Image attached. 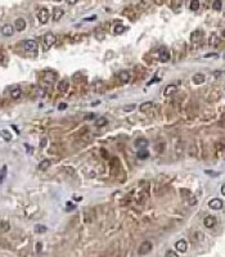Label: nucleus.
<instances>
[{"label":"nucleus","mask_w":225,"mask_h":257,"mask_svg":"<svg viewBox=\"0 0 225 257\" xmlns=\"http://www.w3.org/2000/svg\"><path fill=\"white\" fill-rule=\"evenodd\" d=\"M55 41H57V37L53 32H48V34L44 35V48L45 49H50L55 44Z\"/></svg>","instance_id":"f257e3e1"},{"label":"nucleus","mask_w":225,"mask_h":257,"mask_svg":"<svg viewBox=\"0 0 225 257\" xmlns=\"http://www.w3.org/2000/svg\"><path fill=\"white\" fill-rule=\"evenodd\" d=\"M23 49L28 53H36L37 49H39V45L35 40H26L23 42Z\"/></svg>","instance_id":"f03ea898"},{"label":"nucleus","mask_w":225,"mask_h":257,"mask_svg":"<svg viewBox=\"0 0 225 257\" xmlns=\"http://www.w3.org/2000/svg\"><path fill=\"white\" fill-rule=\"evenodd\" d=\"M152 248H153V244L151 243V242L145 240V242H143V243L139 246V248H138V253L142 255V256L148 255L152 251Z\"/></svg>","instance_id":"7ed1b4c3"},{"label":"nucleus","mask_w":225,"mask_h":257,"mask_svg":"<svg viewBox=\"0 0 225 257\" xmlns=\"http://www.w3.org/2000/svg\"><path fill=\"white\" fill-rule=\"evenodd\" d=\"M49 17H50V14H49V11H48L46 8H42L37 12V20H39V22L42 23V25H45V23L49 21Z\"/></svg>","instance_id":"20e7f679"},{"label":"nucleus","mask_w":225,"mask_h":257,"mask_svg":"<svg viewBox=\"0 0 225 257\" xmlns=\"http://www.w3.org/2000/svg\"><path fill=\"white\" fill-rule=\"evenodd\" d=\"M57 73L54 72V71H46V72H44V81L48 82V84H53L57 81Z\"/></svg>","instance_id":"39448f33"},{"label":"nucleus","mask_w":225,"mask_h":257,"mask_svg":"<svg viewBox=\"0 0 225 257\" xmlns=\"http://www.w3.org/2000/svg\"><path fill=\"white\" fill-rule=\"evenodd\" d=\"M223 201L221 199H219V198H214L211 199V201L208 202V207L211 208V210H221L223 208Z\"/></svg>","instance_id":"423d86ee"},{"label":"nucleus","mask_w":225,"mask_h":257,"mask_svg":"<svg viewBox=\"0 0 225 257\" xmlns=\"http://www.w3.org/2000/svg\"><path fill=\"white\" fill-rule=\"evenodd\" d=\"M0 32H2V35H4V36H12L14 34V27H13V25H11V23H7V25H4L2 28H0Z\"/></svg>","instance_id":"0eeeda50"},{"label":"nucleus","mask_w":225,"mask_h":257,"mask_svg":"<svg viewBox=\"0 0 225 257\" xmlns=\"http://www.w3.org/2000/svg\"><path fill=\"white\" fill-rule=\"evenodd\" d=\"M26 28V21L23 20V18H17L16 22H14V30L21 32Z\"/></svg>","instance_id":"6e6552de"},{"label":"nucleus","mask_w":225,"mask_h":257,"mask_svg":"<svg viewBox=\"0 0 225 257\" xmlns=\"http://www.w3.org/2000/svg\"><path fill=\"white\" fill-rule=\"evenodd\" d=\"M203 225L206 228H208V229H211L216 225V217L215 216H206L205 220H203Z\"/></svg>","instance_id":"1a4fd4ad"},{"label":"nucleus","mask_w":225,"mask_h":257,"mask_svg":"<svg viewBox=\"0 0 225 257\" xmlns=\"http://www.w3.org/2000/svg\"><path fill=\"white\" fill-rule=\"evenodd\" d=\"M175 248H176V251L184 253V252H186V249H188V244H186V242L184 239H180L175 243Z\"/></svg>","instance_id":"9d476101"},{"label":"nucleus","mask_w":225,"mask_h":257,"mask_svg":"<svg viewBox=\"0 0 225 257\" xmlns=\"http://www.w3.org/2000/svg\"><path fill=\"white\" fill-rule=\"evenodd\" d=\"M158 57L161 62H167L170 59V51L166 49V48H161L158 51Z\"/></svg>","instance_id":"9b49d317"},{"label":"nucleus","mask_w":225,"mask_h":257,"mask_svg":"<svg viewBox=\"0 0 225 257\" xmlns=\"http://www.w3.org/2000/svg\"><path fill=\"white\" fill-rule=\"evenodd\" d=\"M63 14H64V11L62 8H54L53 9V16H52V18H53V21L54 22H58L62 17H63Z\"/></svg>","instance_id":"f8f14e48"},{"label":"nucleus","mask_w":225,"mask_h":257,"mask_svg":"<svg viewBox=\"0 0 225 257\" xmlns=\"http://www.w3.org/2000/svg\"><path fill=\"white\" fill-rule=\"evenodd\" d=\"M148 147V140L147 139H138V140H135V148H138L139 150H142V149H145Z\"/></svg>","instance_id":"ddd939ff"},{"label":"nucleus","mask_w":225,"mask_h":257,"mask_svg":"<svg viewBox=\"0 0 225 257\" xmlns=\"http://www.w3.org/2000/svg\"><path fill=\"white\" fill-rule=\"evenodd\" d=\"M21 95H22V90H21V88H18V86H14V88H12L11 97L14 99V101H17V99H20V98H21Z\"/></svg>","instance_id":"4468645a"},{"label":"nucleus","mask_w":225,"mask_h":257,"mask_svg":"<svg viewBox=\"0 0 225 257\" xmlns=\"http://www.w3.org/2000/svg\"><path fill=\"white\" fill-rule=\"evenodd\" d=\"M176 90H178V86H176V85H174V84H170V85H167V86L165 88L164 94H165V95H171V94L176 93Z\"/></svg>","instance_id":"2eb2a0df"},{"label":"nucleus","mask_w":225,"mask_h":257,"mask_svg":"<svg viewBox=\"0 0 225 257\" xmlns=\"http://www.w3.org/2000/svg\"><path fill=\"white\" fill-rule=\"evenodd\" d=\"M152 108H153V102H144V103H142V106L139 107L140 112H149Z\"/></svg>","instance_id":"dca6fc26"},{"label":"nucleus","mask_w":225,"mask_h":257,"mask_svg":"<svg viewBox=\"0 0 225 257\" xmlns=\"http://www.w3.org/2000/svg\"><path fill=\"white\" fill-rule=\"evenodd\" d=\"M201 39H202V31L201 30L194 31L193 34L190 35V40H192V42H198Z\"/></svg>","instance_id":"f3484780"},{"label":"nucleus","mask_w":225,"mask_h":257,"mask_svg":"<svg viewBox=\"0 0 225 257\" xmlns=\"http://www.w3.org/2000/svg\"><path fill=\"white\" fill-rule=\"evenodd\" d=\"M120 80H121V82L126 84L130 81V73L127 72V71H122L121 73H120Z\"/></svg>","instance_id":"a211bd4d"},{"label":"nucleus","mask_w":225,"mask_h":257,"mask_svg":"<svg viewBox=\"0 0 225 257\" xmlns=\"http://www.w3.org/2000/svg\"><path fill=\"white\" fill-rule=\"evenodd\" d=\"M58 90L61 93H67V90H68V82L64 81V80L59 81L58 82Z\"/></svg>","instance_id":"6ab92c4d"},{"label":"nucleus","mask_w":225,"mask_h":257,"mask_svg":"<svg viewBox=\"0 0 225 257\" xmlns=\"http://www.w3.org/2000/svg\"><path fill=\"white\" fill-rule=\"evenodd\" d=\"M193 82H194V84H197V85L203 84V82H205V76H203L202 73H197V75H194V76H193Z\"/></svg>","instance_id":"aec40b11"},{"label":"nucleus","mask_w":225,"mask_h":257,"mask_svg":"<svg viewBox=\"0 0 225 257\" xmlns=\"http://www.w3.org/2000/svg\"><path fill=\"white\" fill-rule=\"evenodd\" d=\"M49 166H50V161L49 159H44V161H41V162L39 163V170L40 171H45L49 169Z\"/></svg>","instance_id":"412c9836"},{"label":"nucleus","mask_w":225,"mask_h":257,"mask_svg":"<svg viewBox=\"0 0 225 257\" xmlns=\"http://www.w3.org/2000/svg\"><path fill=\"white\" fill-rule=\"evenodd\" d=\"M148 157H149V152H148L147 149H142V150L138 152V158L139 159H145V158H148Z\"/></svg>","instance_id":"4be33fe9"},{"label":"nucleus","mask_w":225,"mask_h":257,"mask_svg":"<svg viewBox=\"0 0 225 257\" xmlns=\"http://www.w3.org/2000/svg\"><path fill=\"white\" fill-rule=\"evenodd\" d=\"M9 229H11V225H9L8 221H2L0 222V231L7 233V231H9Z\"/></svg>","instance_id":"5701e85b"},{"label":"nucleus","mask_w":225,"mask_h":257,"mask_svg":"<svg viewBox=\"0 0 225 257\" xmlns=\"http://www.w3.org/2000/svg\"><path fill=\"white\" fill-rule=\"evenodd\" d=\"M0 136H2L3 139H5L7 141H9V140L12 139V134L8 130H2V131H0Z\"/></svg>","instance_id":"b1692460"},{"label":"nucleus","mask_w":225,"mask_h":257,"mask_svg":"<svg viewBox=\"0 0 225 257\" xmlns=\"http://www.w3.org/2000/svg\"><path fill=\"white\" fill-rule=\"evenodd\" d=\"M125 30H126V27L122 26V25H116V26H114V28H113V31H114V34H116V35L122 34Z\"/></svg>","instance_id":"393cba45"},{"label":"nucleus","mask_w":225,"mask_h":257,"mask_svg":"<svg viewBox=\"0 0 225 257\" xmlns=\"http://www.w3.org/2000/svg\"><path fill=\"white\" fill-rule=\"evenodd\" d=\"M5 176H7V166H3V167L0 169V184H3Z\"/></svg>","instance_id":"a878e982"},{"label":"nucleus","mask_w":225,"mask_h":257,"mask_svg":"<svg viewBox=\"0 0 225 257\" xmlns=\"http://www.w3.org/2000/svg\"><path fill=\"white\" fill-rule=\"evenodd\" d=\"M33 230H35V233H45L48 230V228L44 226V225H35V228H33Z\"/></svg>","instance_id":"bb28decb"},{"label":"nucleus","mask_w":225,"mask_h":257,"mask_svg":"<svg viewBox=\"0 0 225 257\" xmlns=\"http://www.w3.org/2000/svg\"><path fill=\"white\" fill-rule=\"evenodd\" d=\"M106 123H108V120L106 117H100V118H98V120L95 121V125L97 126H104Z\"/></svg>","instance_id":"cd10ccee"},{"label":"nucleus","mask_w":225,"mask_h":257,"mask_svg":"<svg viewBox=\"0 0 225 257\" xmlns=\"http://www.w3.org/2000/svg\"><path fill=\"white\" fill-rule=\"evenodd\" d=\"M210 45H217L219 44V37L215 35V34H212L211 36H210V42H208Z\"/></svg>","instance_id":"c85d7f7f"},{"label":"nucleus","mask_w":225,"mask_h":257,"mask_svg":"<svg viewBox=\"0 0 225 257\" xmlns=\"http://www.w3.org/2000/svg\"><path fill=\"white\" fill-rule=\"evenodd\" d=\"M198 8H199V2L198 0H193L192 3H190V11H198Z\"/></svg>","instance_id":"c756f323"},{"label":"nucleus","mask_w":225,"mask_h":257,"mask_svg":"<svg viewBox=\"0 0 225 257\" xmlns=\"http://www.w3.org/2000/svg\"><path fill=\"white\" fill-rule=\"evenodd\" d=\"M221 2H220V0H216V2H214L212 3V9L214 11H220V9H221Z\"/></svg>","instance_id":"7c9ffc66"},{"label":"nucleus","mask_w":225,"mask_h":257,"mask_svg":"<svg viewBox=\"0 0 225 257\" xmlns=\"http://www.w3.org/2000/svg\"><path fill=\"white\" fill-rule=\"evenodd\" d=\"M165 149V143H158V145H156V150L158 153H162V150Z\"/></svg>","instance_id":"2f4dec72"},{"label":"nucleus","mask_w":225,"mask_h":257,"mask_svg":"<svg viewBox=\"0 0 225 257\" xmlns=\"http://www.w3.org/2000/svg\"><path fill=\"white\" fill-rule=\"evenodd\" d=\"M165 257H179V256H178V253H176L175 251H171V249H170V251H167V252H166Z\"/></svg>","instance_id":"473e14b6"},{"label":"nucleus","mask_w":225,"mask_h":257,"mask_svg":"<svg viewBox=\"0 0 225 257\" xmlns=\"http://www.w3.org/2000/svg\"><path fill=\"white\" fill-rule=\"evenodd\" d=\"M134 109H135V104H130V106H125V107H123V111H126V112L134 111Z\"/></svg>","instance_id":"72a5a7b5"},{"label":"nucleus","mask_w":225,"mask_h":257,"mask_svg":"<svg viewBox=\"0 0 225 257\" xmlns=\"http://www.w3.org/2000/svg\"><path fill=\"white\" fill-rule=\"evenodd\" d=\"M205 174H207L210 176H219L220 175V172H215V171H210V170H206Z\"/></svg>","instance_id":"f704fd0d"},{"label":"nucleus","mask_w":225,"mask_h":257,"mask_svg":"<svg viewBox=\"0 0 225 257\" xmlns=\"http://www.w3.org/2000/svg\"><path fill=\"white\" fill-rule=\"evenodd\" d=\"M94 117H95V116H94V113H88V115H85V117H84V118H85L86 121H89V120H93Z\"/></svg>","instance_id":"c9c22d12"},{"label":"nucleus","mask_w":225,"mask_h":257,"mask_svg":"<svg viewBox=\"0 0 225 257\" xmlns=\"http://www.w3.org/2000/svg\"><path fill=\"white\" fill-rule=\"evenodd\" d=\"M75 206H73V203H70V202H67V211H70V210H73Z\"/></svg>","instance_id":"e433bc0d"},{"label":"nucleus","mask_w":225,"mask_h":257,"mask_svg":"<svg viewBox=\"0 0 225 257\" xmlns=\"http://www.w3.org/2000/svg\"><path fill=\"white\" fill-rule=\"evenodd\" d=\"M203 57L205 58H212V57H217V54L216 53H210V54H205Z\"/></svg>","instance_id":"4c0bfd02"},{"label":"nucleus","mask_w":225,"mask_h":257,"mask_svg":"<svg viewBox=\"0 0 225 257\" xmlns=\"http://www.w3.org/2000/svg\"><path fill=\"white\" fill-rule=\"evenodd\" d=\"M66 108H67V104L66 103L59 104V107H58V109H61V111H63V109H66Z\"/></svg>","instance_id":"58836bf2"},{"label":"nucleus","mask_w":225,"mask_h":257,"mask_svg":"<svg viewBox=\"0 0 225 257\" xmlns=\"http://www.w3.org/2000/svg\"><path fill=\"white\" fill-rule=\"evenodd\" d=\"M156 81H160V79H153V80H151V81L148 82V85H151V84H155Z\"/></svg>","instance_id":"ea45409f"},{"label":"nucleus","mask_w":225,"mask_h":257,"mask_svg":"<svg viewBox=\"0 0 225 257\" xmlns=\"http://www.w3.org/2000/svg\"><path fill=\"white\" fill-rule=\"evenodd\" d=\"M36 251H37V252L41 251V243H37V244H36Z\"/></svg>","instance_id":"a19ab883"},{"label":"nucleus","mask_w":225,"mask_h":257,"mask_svg":"<svg viewBox=\"0 0 225 257\" xmlns=\"http://www.w3.org/2000/svg\"><path fill=\"white\" fill-rule=\"evenodd\" d=\"M97 18V16H92L90 18H84V21H90V20H95Z\"/></svg>","instance_id":"79ce46f5"},{"label":"nucleus","mask_w":225,"mask_h":257,"mask_svg":"<svg viewBox=\"0 0 225 257\" xmlns=\"http://www.w3.org/2000/svg\"><path fill=\"white\" fill-rule=\"evenodd\" d=\"M45 145H46V139H42V140H41L40 147H45Z\"/></svg>","instance_id":"37998d69"},{"label":"nucleus","mask_w":225,"mask_h":257,"mask_svg":"<svg viewBox=\"0 0 225 257\" xmlns=\"http://www.w3.org/2000/svg\"><path fill=\"white\" fill-rule=\"evenodd\" d=\"M221 194H223V196H225V183H224V185L221 187Z\"/></svg>","instance_id":"c03bdc74"},{"label":"nucleus","mask_w":225,"mask_h":257,"mask_svg":"<svg viewBox=\"0 0 225 257\" xmlns=\"http://www.w3.org/2000/svg\"><path fill=\"white\" fill-rule=\"evenodd\" d=\"M221 35H223V36H224V37H225V30H224V31H223V32H221Z\"/></svg>","instance_id":"a18cd8bd"},{"label":"nucleus","mask_w":225,"mask_h":257,"mask_svg":"<svg viewBox=\"0 0 225 257\" xmlns=\"http://www.w3.org/2000/svg\"><path fill=\"white\" fill-rule=\"evenodd\" d=\"M224 57H225V55H224Z\"/></svg>","instance_id":"49530a36"},{"label":"nucleus","mask_w":225,"mask_h":257,"mask_svg":"<svg viewBox=\"0 0 225 257\" xmlns=\"http://www.w3.org/2000/svg\"><path fill=\"white\" fill-rule=\"evenodd\" d=\"M224 73H225V72H224Z\"/></svg>","instance_id":"de8ad7c7"}]
</instances>
